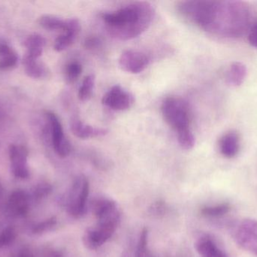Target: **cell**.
<instances>
[{
    "label": "cell",
    "instance_id": "8fae6325",
    "mask_svg": "<svg viewBox=\"0 0 257 257\" xmlns=\"http://www.w3.org/2000/svg\"><path fill=\"white\" fill-rule=\"evenodd\" d=\"M12 172L16 178L25 179L29 177L28 150L21 145L12 144L9 149Z\"/></svg>",
    "mask_w": 257,
    "mask_h": 257
},
{
    "label": "cell",
    "instance_id": "83f0119b",
    "mask_svg": "<svg viewBox=\"0 0 257 257\" xmlns=\"http://www.w3.org/2000/svg\"><path fill=\"white\" fill-rule=\"evenodd\" d=\"M57 223V220L55 218L48 219V220H45V221L39 223V224L35 226L33 228V232L35 233H42V232H46V231L50 230L52 229Z\"/></svg>",
    "mask_w": 257,
    "mask_h": 257
},
{
    "label": "cell",
    "instance_id": "ac0fdd59",
    "mask_svg": "<svg viewBox=\"0 0 257 257\" xmlns=\"http://www.w3.org/2000/svg\"><path fill=\"white\" fill-rule=\"evenodd\" d=\"M46 45V39L42 35L34 33L30 35L25 41L27 57L38 59L42 56Z\"/></svg>",
    "mask_w": 257,
    "mask_h": 257
},
{
    "label": "cell",
    "instance_id": "4316f807",
    "mask_svg": "<svg viewBox=\"0 0 257 257\" xmlns=\"http://www.w3.org/2000/svg\"><path fill=\"white\" fill-rule=\"evenodd\" d=\"M16 232L12 228H7L0 233V249L9 245L15 239Z\"/></svg>",
    "mask_w": 257,
    "mask_h": 257
},
{
    "label": "cell",
    "instance_id": "cb8c5ba5",
    "mask_svg": "<svg viewBox=\"0 0 257 257\" xmlns=\"http://www.w3.org/2000/svg\"><path fill=\"white\" fill-rule=\"evenodd\" d=\"M178 140L181 148L186 150H190L194 147L196 139L191 130L187 129L177 132Z\"/></svg>",
    "mask_w": 257,
    "mask_h": 257
},
{
    "label": "cell",
    "instance_id": "9c48e42d",
    "mask_svg": "<svg viewBox=\"0 0 257 257\" xmlns=\"http://www.w3.org/2000/svg\"><path fill=\"white\" fill-rule=\"evenodd\" d=\"M149 62V57L145 53L138 50L130 49L120 54L118 64L122 70L138 74L146 69Z\"/></svg>",
    "mask_w": 257,
    "mask_h": 257
},
{
    "label": "cell",
    "instance_id": "5b68a950",
    "mask_svg": "<svg viewBox=\"0 0 257 257\" xmlns=\"http://www.w3.org/2000/svg\"><path fill=\"white\" fill-rule=\"evenodd\" d=\"M89 193L88 180L83 175L75 178L66 199V209L74 218H81L85 214Z\"/></svg>",
    "mask_w": 257,
    "mask_h": 257
},
{
    "label": "cell",
    "instance_id": "603a6c76",
    "mask_svg": "<svg viewBox=\"0 0 257 257\" xmlns=\"http://www.w3.org/2000/svg\"><path fill=\"white\" fill-rule=\"evenodd\" d=\"M96 82V77L93 74L87 75L83 80L78 90V98L81 101H87L92 97Z\"/></svg>",
    "mask_w": 257,
    "mask_h": 257
},
{
    "label": "cell",
    "instance_id": "f1b7e54d",
    "mask_svg": "<svg viewBox=\"0 0 257 257\" xmlns=\"http://www.w3.org/2000/svg\"><path fill=\"white\" fill-rule=\"evenodd\" d=\"M166 205L163 202H157L150 208V213L153 215L159 216L164 214L166 211Z\"/></svg>",
    "mask_w": 257,
    "mask_h": 257
},
{
    "label": "cell",
    "instance_id": "8992f818",
    "mask_svg": "<svg viewBox=\"0 0 257 257\" xmlns=\"http://www.w3.org/2000/svg\"><path fill=\"white\" fill-rule=\"evenodd\" d=\"M91 211L97 224L118 226L120 213L114 201L107 198H98L91 203Z\"/></svg>",
    "mask_w": 257,
    "mask_h": 257
},
{
    "label": "cell",
    "instance_id": "ffe728a7",
    "mask_svg": "<svg viewBox=\"0 0 257 257\" xmlns=\"http://www.w3.org/2000/svg\"><path fill=\"white\" fill-rule=\"evenodd\" d=\"M24 71L30 78L40 79L48 75V69L46 66L41 63L38 59L31 58L25 56L24 59Z\"/></svg>",
    "mask_w": 257,
    "mask_h": 257
},
{
    "label": "cell",
    "instance_id": "4dcf8cb0",
    "mask_svg": "<svg viewBox=\"0 0 257 257\" xmlns=\"http://www.w3.org/2000/svg\"><path fill=\"white\" fill-rule=\"evenodd\" d=\"M84 44H85L86 48H94L96 47L99 46V44H100V41H99L98 38L90 37L86 39Z\"/></svg>",
    "mask_w": 257,
    "mask_h": 257
},
{
    "label": "cell",
    "instance_id": "f546056e",
    "mask_svg": "<svg viewBox=\"0 0 257 257\" xmlns=\"http://www.w3.org/2000/svg\"><path fill=\"white\" fill-rule=\"evenodd\" d=\"M248 40L252 46L257 48V23L251 26L249 30Z\"/></svg>",
    "mask_w": 257,
    "mask_h": 257
},
{
    "label": "cell",
    "instance_id": "d6986e66",
    "mask_svg": "<svg viewBox=\"0 0 257 257\" xmlns=\"http://www.w3.org/2000/svg\"><path fill=\"white\" fill-rule=\"evenodd\" d=\"M247 75V67L241 62H234L226 72V82L232 87H238L244 82Z\"/></svg>",
    "mask_w": 257,
    "mask_h": 257
},
{
    "label": "cell",
    "instance_id": "6da1fadb",
    "mask_svg": "<svg viewBox=\"0 0 257 257\" xmlns=\"http://www.w3.org/2000/svg\"><path fill=\"white\" fill-rule=\"evenodd\" d=\"M177 10L186 21L220 37H240L250 28V9L241 1H184Z\"/></svg>",
    "mask_w": 257,
    "mask_h": 257
},
{
    "label": "cell",
    "instance_id": "3957f363",
    "mask_svg": "<svg viewBox=\"0 0 257 257\" xmlns=\"http://www.w3.org/2000/svg\"><path fill=\"white\" fill-rule=\"evenodd\" d=\"M162 114L166 123L176 132L190 129V113L188 105L184 100L169 97L163 101Z\"/></svg>",
    "mask_w": 257,
    "mask_h": 257
},
{
    "label": "cell",
    "instance_id": "4fadbf2b",
    "mask_svg": "<svg viewBox=\"0 0 257 257\" xmlns=\"http://www.w3.org/2000/svg\"><path fill=\"white\" fill-rule=\"evenodd\" d=\"M71 131L74 135L80 139L93 138V137H103L108 134L105 128H96L85 125L81 122L78 116H74L70 122Z\"/></svg>",
    "mask_w": 257,
    "mask_h": 257
},
{
    "label": "cell",
    "instance_id": "30bf717a",
    "mask_svg": "<svg viewBox=\"0 0 257 257\" xmlns=\"http://www.w3.org/2000/svg\"><path fill=\"white\" fill-rule=\"evenodd\" d=\"M117 227L107 225H98L89 228L83 235V243L87 248L96 250L103 245L114 235Z\"/></svg>",
    "mask_w": 257,
    "mask_h": 257
},
{
    "label": "cell",
    "instance_id": "44dd1931",
    "mask_svg": "<svg viewBox=\"0 0 257 257\" xmlns=\"http://www.w3.org/2000/svg\"><path fill=\"white\" fill-rule=\"evenodd\" d=\"M39 24L42 28L50 31L64 32L67 28L68 20H63L54 15H45L40 17Z\"/></svg>",
    "mask_w": 257,
    "mask_h": 257
},
{
    "label": "cell",
    "instance_id": "ba28073f",
    "mask_svg": "<svg viewBox=\"0 0 257 257\" xmlns=\"http://www.w3.org/2000/svg\"><path fill=\"white\" fill-rule=\"evenodd\" d=\"M134 103V96L119 84L113 86L102 98L104 105L117 111L128 110Z\"/></svg>",
    "mask_w": 257,
    "mask_h": 257
},
{
    "label": "cell",
    "instance_id": "7402d4cb",
    "mask_svg": "<svg viewBox=\"0 0 257 257\" xmlns=\"http://www.w3.org/2000/svg\"><path fill=\"white\" fill-rule=\"evenodd\" d=\"M232 206L227 202L217 204V205H208L203 207L201 209V214L208 218H220L230 213Z\"/></svg>",
    "mask_w": 257,
    "mask_h": 257
},
{
    "label": "cell",
    "instance_id": "52a82bcc",
    "mask_svg": "<svg viewBox=\"0 0 257 257\" xmlns=\"http://www.w3.org/2000/svg\"><path fill=\"white\" fill-rule=\"evenodd\" d=\"M46 118L54 152L61 158H66L70 154L72 147L65 136L61 122L57 115L51 111L47 112Z\"/></svg>",
    "mask_w": 257,
    "mask_h": 257
},
{
    "label": "cell",
    "instance_id": "d4e9b609",
    "mask_svg": "<svg viewBox=\"0 0 257 257\" xmlns=\"http://www.w3.org/2000/svg\"><path fill=\"white\" fill-rule=\"evenodd\" d=\"M81 72H82V66L78 62H71L66 66L65 69L66 81L69 84L75 82L81 75Z\"/></svg>",
    "mask_w": 257,
    "mask_h": 257
},
{
    "label": "cell",
    "instance_id": "277c9868",
    "mask_svg": "<svg viewBox=\"0 0 257 257\" xmlns=\"http://www.w3.org/2000/svg\"><path fill=\"white\" fill-rule=\"evenodd\" d=\"M230 234L235 244L257 257V220L244 219L232 225Z\"/></svg>",
    "mask_w": 257,
    "mask_h": 257
},
{
    "label": "cell",
    "instance_id": "9a60e30c",
    "mask_svg": "<svg viewBox=\"0 0 257 257\" xmlns=\"http://www.w3.org/2000/svg\"><path fill=\"white\" fill-rule=\"evenodd\" d=\"M240 137L235 131H229L222 136L219 141V150L226 158H235L240 151Z\"/></svg>",
    "mask_w": 257,
    "mask_h": 257
},
{
    "label": "cell",
    "instance_id": "7c38bea8",
    "mask_svg": "<svg viewBox=\"0 0 257 257\" xmlns=\"http://www.w3.org/2000/svg\"><path fill=\"white\" fill-rule=\"evenodd\" d=\"M81 30V24L76 18L68 20L67 28L63 34L60 35L54 42V48L56 51H64L73 44Z\"/></svg>",
    "mask_w": 257,
    "mask_h": 257
},
{
    "label": "cell",
    "instance_id": "2e32d148",
    "mask_svg": "<svg viewBox=\"0 0 257 257\" xmlns=\"http://www.w3.org/2000/svg\"><path fill=\"white\" fill-rule=\"evenodd\" d=\"M29 197L25 192L17 190L14 192L8 201V210L12 215L24 217L28 213Z\"/></svg>",
    "mask_w": 257,
    "mask_h": 257
},
{
    "label": "cell",
    "instance_id": "484cf974",
    "mask_svg": "<svg viewBox=\"0 0 257 257\" xmlns=\"http://www.w3.org/2000/svg\"><path fill=\"white\" fill-rule=\"evenodd\" d=\"M148 231L145 228L142 229L136 248V257H148L150 253L148 250Z\"/></svg>",
    "mask_w": 257,
    "mask_h": 257
},
{
    "label": "cell",
    "instance_id": "7a4b0ae2",
    "mask_svg": "<svg viewBox=\"0 0 257 257\" xmlns=\"http://www.w3.org/2000/svg\"><path fill=\"white\" fill-rule=\"evenodd\" d=\"M154 7L147 2H135L102 15L108 33L120 40H130L146 31L154 20Z\"/></svg>",
    "mask_w": 257,
    "mask_h": 257
},
{
    "label": "cell",
    "instance_id": "1f68e13d",
    "mask_svg": "<svg viewBox=\"0 0 257 257\" xmlns=\"http://www.w3.org/2000/svg\"><path fill=\"white\" fill-rule=\"evenodd\" d=\"M18 257H30V256H27V255H22V256H20Z\"/></svg>",
    "mask_w": 257,
    "mask_h": 257
},
{
    "label": "cell",
    "instance_id": "e0dca14e",
    "mask_svg": "<svg viewBox=\"0 0 257 257\" xmlns=\"http://www.w3.org/2000/svg\"><path fill=\"white\" fill-rule=\"evenodd\" d=\"M18 56L15 50L4 41L0 40V70H9L16 66Z\"/></svg>",
    "mask_w": 257,
    "mask_h": 257
},
{
    "label": "cell",
    "instance_id": "5bb4252c",
    "mask_svg": "<svg viewBox=\"0 0 257 257\" xmlns=\"http://www.w3.org/2000/svg\"><path fill=\"white\" fill-rule=\"evenodd\" d=\"M195 247L200 257H229L215 240L208 235L200 237L196 241Z\"/></svg>",
    "mask_w": 257,
    "mask_h": 257
},
{
    "label": "cell",
    "instance_id": "d6a6232c",
    "mask_svg": "<svg viewBox=\"0 0 257 257\" xmlns=\"http://www.w3.org/2000/svg\"><path fill=\"white\" fill-rule=\"evenodd\" d=\"M148 257H155V256H152V255H151V253H150L149 256H148Z\"/></svg>",
    "mask_w": 257,
    "mask_h": 257
}]
</instances>
